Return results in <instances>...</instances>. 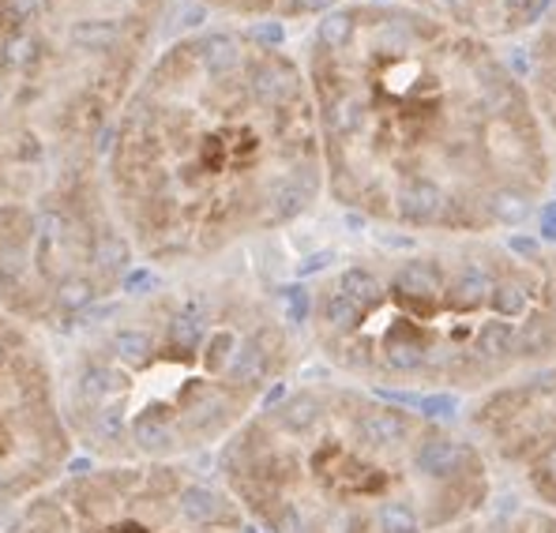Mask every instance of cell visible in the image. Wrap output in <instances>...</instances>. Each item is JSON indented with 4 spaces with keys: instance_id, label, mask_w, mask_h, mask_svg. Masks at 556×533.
Listing matches in <instances>:
<instances>
[{
    "instance_id": "obj_1",
    "label": "cell",
    "mask_w": 556,
    "mask_h": 533,
    "mask_svg": "<svg viewBox=\"0 0 556 533\" xmlns=\"http://www.w3.org/2000/svg\"><path fill=\"white\" fill-rule=\"evenodd\" d=\"M324 192L406 237H496L542 211L549 132L478 35L388 0L324 15L305 49Z\"/></svg>"
},
{
    "instance_id": "obj_2",
    "label": "cell",
    "mask_w": 556,
    "mask_h": 533,
    "mask_svg": "<svg viewBox=\"0 0 556 533\" xmlns=\"http://www.w3.org/2000/svg\"><path fill=\"white\" fill-rule=\"evenodd\" d=\"M105 188L128 249L162 275L218 267L324 195L301 64L249 30L166 46L117 113Z\"/></svg>"
},
{
    "instance_id": "obj_3",
    "label": "cell",
    "mask_w": 556,
    "mask_h": 533,
    "mask_svg": "<svg viewBox=\"0 0 556 533\" xmlns=\"http://www.w3.org/2000/svg\"><path fill=\"white\" fill-rule=\"evenodd\" d=\"M166 0H0V305L64 334L125 290L105 147Z\"/></svg>"
},
{
    "instance_id": "obj_4",
    "label": "cell",
    "mask_w": 556,
    "mask_h": 533,
    "mask_svg": "<svg viewBox=\"0 0 556 533\" xmlns=\"http://www.w3.org/2000/svg\"><path fill=\"white\" fill-rule=\"evenodd\" d=\"M305 331L237 267L162 275L56 334L72 444L91 462H200L290 383Z\"/></svg>"
},
{
    "instance_id": "obj_5",
    "label": "cell",
    "mask_w": 556,
    "mask_h": 533,
    "mask_svg": "<svg viewBox=\"0 0 556 533\" xmlns=\"http://www.w3.org/2000/svg\"><path fill=\"white\" fill-rule=\"evenodd\" d=\"M305 342L372 391L481 398L556 360V249L501 237L365 244L308 282Z\"/></svg>"
},
{
    "instance_id": "obj_6",
    "label": "cell",
    "mask_w": 556,
    "mask_h": 533,
    "mask_svg": "<svg viewBox=\"0 0 556 533\" xmlns=\"http://www.w3.org/2000/svg\"><path fill=\"white\" fill-rule=\"evenodd\" d=\"M211 473L256 533H440L493 504L470 432L346 376L286 383Z\"/></svg>"
},
{
    "instance_id": "obj_7",
    "label": "cell",
    "mask_w": 556,
    "mask_h": 533,
    "mask_svg": "<svg viewBox=\"0 0 556 533\" xmlns=\"http://www.w3.org/2000/svg\"><path fill=\"white\" fill-rule=\"evenodd\" d=\"M0 533H249L200 462H91L0 519Z\"/></svg>"
},
{
    "instance_id": "obj_8",
    "label": "cell",
    "mask_w": 556,
    "mask_h": 533,
    "mask_svg": "<svg viewBox=\"0 0 556 533\" xmlns=\"http://www.w3.org/2000/svg\"><path fill=\"white\" fill-rule=\"evenodd\" d=\"M72 455L53 350L0 305V519L68 473Z\"/></svg>"
},
{
    "instance_id": "obj_9",
    "label": "cell",
    "mask_w": 556,
    "mask_h": 533,
    "mask_svg": "<svg viewBox=\"0 0 556 533\" xmlns=\"http://www.w3.org/2000/svg\"><path fill=\"white\" fill-rule=\"evenodd\" d=\"M466 432L534 504L556 511V360L473 398Z\"/></svg>"
},
{
    "instance_id": "obj_10",
    "label": "cell",
    "mask_w": 556,
    "mask_h": 533,
    "mask_svg": "<svg viewBox=\"0 0 556 533\" xmlns=\"http://www.w3.org/2000/svg\"><path fill=\"white\" fill-rule=\"evenodd\" d=\"M399 4L493 42V38H515L530 30L553 0H399Z\"/></svg>"
},
{
    "instance_id": "obj_11",
    "label": "cell",
    "mask_w": 556,
    "mask_h": 533,
    "mask_svg": "<svg viewBox=\"0 0 556 533\" xmlns=\"http://www.w3.org/2000/svg\"><path fill=\"white\" fill-rule=\"evenodd\" d=\"M534 35L527 46V90L534 102L538 117H542L549 139L556 136V0L545 8V15L534 23Z\"/></svg>"
},
{
    "instance_id": "obj_12",
    "label": "cell",
    "mask_w": 556,
    "mask_h": 533,
    "mask_svg": "<svg viewBox=\"0 0 556 533\" xmlns=\"http://www.w3.org/2000/svg\"><path fill=\"white\" fill-rule=\"evenodd\" d=\"M440 533H556V511L542 504H515V507H481L478 515L455 522Z\"/></svg>"
},
{
    "instance_id": "obj_13",
    "label": "cell",
    "mask_w": 556,
    "mask_h": 533,
    "mask_svg": "<svg viewBox=\"0 0 556 533\" xmlns=\"http://www.w3.org/2000/svg\"><path fill=\"white\" fill-rule=\"evenodd\" d=\"M203 8L230 20H271V23H298V20H324L346 0H200Z\"/></svg>"
}]
</instances>
